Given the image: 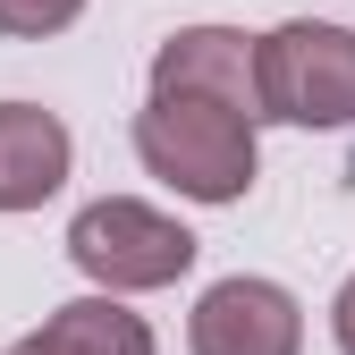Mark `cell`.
<instances>
[{
    "mask_svg": "<svg viewBox=\"0 0 355 355\" xmlns=\"http://www.w3.org/2000/svg\"><path fill=\"white\" fill-rule=\"evenodd\" d=\"M0 355H42V338H17V347H0Z\"/></svg>",
    "mask_w": 355,
    "mask_h": 355,
    "instance_id": "obj_10",
    "label": "cell"
},
{
    "mask_svg": "<svg viewBox=\"0 0 355 355\" xmlns=\"http://www.w3.org/2000/svg\"><path fill=\"white\" fill-rule=\"evenodd\" d=\"M42 355H161L153 322L127 313L119 288H94V296H68L60 313H42Z\"/></svg>",
    "mask_w": 355,
    "mask_h": 355,
    "instance_id": "obj_7",
    "label": "cell"
},
{
    "mask_svg": "<svg viewBox=\"0 0 355 355\" xmlns=\"http://www.w3.org/2000/svg\"><path fill=\"white\" fill-rule=\"evenodd\" d=\"M153 94H203L262 119V34L245 26H178L153 51Z\"/></svg>",
    "mask_w": 355,
    "mask_h": 355,
    "instance_id": "obj_5",
    "label": "cell"
},
{
    "mask_svg": "<svg viewBox=\"0 0 355 355\" xmlns=\"http://www.w3.org/2000/svg\"><path fill=\"white\" fill-rule=\"evenodd\" d=\"M187 347L195 355H304V304L279 279H211L187 313Z\"/></svg>",
    "mask_w": 355,
    "mask_h": 355,
    "instance_id": "obj_4",
    "label": "cell"
},
{
    "mask_svg": "<svg viewBox=\"0 0 355 355\" xmlns=\"http://www.w3.org/2000/svg\"><path fill=\"white\" fill-rule=\"evenodd\" d=\"M262 119L355 127V26L288 17V26L262 34Z\"/></svg>",
    "mask_w": 355,
    "mask_h": 355,
    "instance_id": "obj_3",
    "label": "cell"
},
{
    "mask_svg": "<svg viewBox=\"0 0 355 355\" xmlns=\"http://www.w3.org/2000/svg\"><path fill=\"white\" fill-rule=\"evenodd\" d=\"M330 338H338V355H355V271H347L338 296H330Z\"/></svg>",
    "mask_w": 355,
    "mask_h": 355,
    "instance_id": "obj_9",
    "label": "cell"
},
{
    "mask_svg": "<svg viewBox=\"0 0 355 355\" xmlns=\"http://www.w3.org/2000/svg\"><path fill=\"white\" fill-rule=\"evenodd\" d=\"M76 169V136L42 102H0V211H42Z\"/></svg>",
    "mask_w": 355,
    "mask_h": 355,
    "instance_id": "obj_6",
    "label": "cell"
},
{
    "mask_svg": "<svg viewBox=\"0 0 355 355\" xmlns=\"http://www.w3.org/2000/svg\"><path fill=\"white\" fill-rule=\"evenodd\" d=\"M203 237L187 229L178 211L144 203V195H102L68 220V262L94 288H119V296H153V288H178L195 271Z\"/></svg>",
    "mask_w": 355,
    "mask_h": 355,
    "instance_id": "obj_2",
    "label": "cell"
},
{
    "mask_svg": "<svg viewBox=\"0 0 355 355\" xmlns=\"http://www.w3.org/2000/svg\"><path fill=\"white\" fill-rule=\"evenodd\" d=\"M245 110L229 102H203V94H153L136 110V161L144 178H161L169 195L187 203H245L254 169H262V144H254Z\"/></svg>",
    "mask_w": 355,
    "mask_h": 355,
    "instance_id": "obj_1",
    "label": "cell"
},
{
    "mask_svg": "<svg viewBox=\"0 0 355 355\" xmlns=\"http://www.w3.org/2000/svg\"><path fill=\"white\" fill-rule=\"evenodd\" d=\"M76 17H85V0H0V34H17V42L68 34Z\"/></svg>",
    "mask_w": 355,
    "mask_h": 355,
    "instance_id": "obj_8",
    "label": "cell"
}]
</instances>
